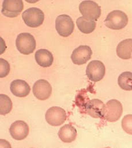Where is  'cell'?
<instances>
[{
    "mask_svg": "<svg viewBox=\"0 0 132 148\" xmlns=\"http://www.w3.org/2000/svg\"><path fill=\"white\" fill-rule=\"evenodd\" d=\"M106 26L114 30H120L128 24V16L122 11L115 10L111 12L104 20Z\"/></svg>",
    "mask_w": 132,
    "mask_h": 148,
    "instance_id": "1",
    "label": "cell"
},
{
    "mask_svg": "<svg viewBox=\"0 0 132 148\" xmlns=\"http://www.w3.org/2000/svg\"><path fill=\"white\" fill-rule=\"evenodd\" d=\"M16 45L18 51L24 55L33 53L36 49V42L34 37L29 33L19 34L16 40Z\"/></svg>",
    "mask_w": 132,
    "mask_h": 148,
    "instance_id": "2",
    "label": "cell"
},
{
    "mask_svg": "<svg viewBox=\"0 0 132 148\" xmlns=\"http://www.w3.org/2000/svg\"><path fill=\"white\" fill-rule=\"evenodd\" d=\"M22 18L27 26L36 28L40 26L44 20L43 12L37 8H31L22 14Z\"/></svg>",
    "mask_w": 132,
    "mask_h": 148,
    "instance_id": "3",
    "label": "cell"
},
{
    "mask_svg": "<svg viewBox=\"0 0 132 148\" xmlns=\"http://www.w3.org/2000/svg\"><path fill=\"white\" fill-rule=\"evenodd\" d=\"M79 9L83 17L93 20H97L101 14V9L99 5L93 1H83L79 6Z\"/></svg>",
    "mask_w": 132,
    "mask_h": 148,
    "instance_id": "4",
    "label": "cell"
},
{
    "mask_svg": "<svg viewBox=\"0 0 132 148\" xmlns=\"http://www.w3.org/2000/svg\"><path fill=\"white\" fill-rule=\"evenodd\" d=\"M122 112L123 108L121 102L116 99H111L105 105L103 118L109 122H116L121 118Z\"/></svg>",
    "mask_w": 132,
    "mask_h": 148,
    "instance_id": "5",
    "label": "cell"
},
{
    "mask_svg": "<svg viewBox=\"0 0 132 148\" xmlns=\"http://www.w3.org/2000/svg\"><path fill=\"white\" fill-rule=\"evenodd\" d=\"M55 28L58 33L62 37H67L72 34L74 29L72 19L67 14H62L57 17Z\"/></svg>",
    "mask_w": 132,
    "mask_h": 148,
    "instance_id": "6",
    "label": "cell"
},
{
    "mask_svg": "<svg viewBox=\"0 0 132 148\" xmlns=\"http://www.w3.org/2000/svg\"><path fill=\"white\" fill-rule=\"evenodd\" d=\"M24 9V3L21 0H5L2 3L1 13L10 18L17 17Z\"/></svg>",
    "mask_w": 132,
    "mask_h": 148,
    "instance_id": "7",
    "label": "cell"
},
{
    "mask_svg": "<svg viewBox=\"0 0 132 148\" xmlns=\"http://www.w3.org/2000/svg\"><path fill=\"white\" fill-rule=\"evenodd\" d=\"M67 115L65 110L59 107H52L45 114V119L51 126H58L66 121Z\"/></svg>",
    "mask_w": 132,
    "mask_h": 148,
    "instance_id": "8",
    "label": "cell"
},
{
    "mask_svg": "<svg viewBox=\"0 0 132 148\" xmlns=\"http://www.w3.org/2000/svg\"><path fill=\"white\" fill-rule=\"evenodd\" d=\"M86 73L88 78L94 82L101 80L105 75V67L99 60H93L88 64Z\"/></svg>",
    "mask_w": 132,
    "mask_h": 148,
    "instance_id": "9",
    "label": "cell"
},
{
    "mask_svg": "<svg viewBox=\"0 0 132 148\" xmlns=\"http://www.w3.org/2000/svg\"><path fill=\"white\" fill-rule=\"evenodd\" d=\"M92 54L93 51L90 47L80 45L74 50L71 58L75 64L82 65L91 59Z\"/></svg>",
    "mask_w": 132,
    "mask_h": 148,
    "instance_id": "10",
    "label": "cell"
},
{
    "mask_svg": "<svg viewBox=\"0 0 132 148\" xmlns=\"http://www.w3.org/2000/svg\"><path fill=\"white\" fill-rule=\"evenodd\" d=\"M52 90L51 84L44 79L37 80L33 86V93L34 97L41 101L48 99L51 95Z\"/></svg>",
    "mask_w": 132,
    "mask_h": 148,
    "instance_id": "11",
    "label": "cell"
},
{
    "mask_svg": "<svg viewBox=\"0 0 132 148\" xmlns=\"http://www.w3.org/2000/svg\"><path fill=\"white\" fill-rule=\"evenodd\" d=\"M30 129L26 122L23 121H17L13 123L9 129L12 137L16 140H23L27 138Z\"/></svg>",
    "mask_w": 132,
    "mask_h": 148,
    "instance_id": "12",
    "label": "cell"
},
{
    "mask_svg": "<svg viewBox=\"0 0 132 148\" xmlns=\"http://www.w3.org/2000/svg\"><path fill=\"white\" fill-rule=\"evenodd\" d=\"M85 109L86 112L93 118H103L105 105L98 99H94L86 103Z\"/></svg>",
    "mask_w": 132,
    "mask_h": 148,
    "instance_id": "13",
    "label": "cell"
},
{
    "mask_svg": "<svg viewBox=\"0 0 132 148\" xmlns=\"http://www.w3.org/2000/svg\"><path fill=\"white\" fill-rule=\"evenodd\" d=\"M10 89L14 95L19 98L27 97L31 91L30 85L25 80L20 79L13 80L10 84Z\"/></svg>",
    "mask_w": 132,
    "mask_h": 148,
    "instance_id": "14",
    "label": "cell"
},
{
    "mask_svg": "<svg viewBox=\"0 0 132 148\" xmlns=\"http://www.w3.org/2000/svg\"><path fill=\"white\" fill-rule=\"evenodd\" d=\"M35 60L37 63L43 67H50L54 62L52 54L45 49H40L35 53Z\"/></svg>",
    "mask_w": 132,
    "mask_h": 148,
    "instance_id": "15",
    "label": "cell"
},
{
    "mask_svg": "<svg viewBox=\"0 0 132 148\" xmlns=\"http://www.w3.org/2000/svg\"><path fill=\"white\" fill-rule=\"evenodd\" d=\"M59 138L65 143H71L75 140L77 136L76 129L71 125H65L62 126L59 132Z\"/></svg>",
    "mask_w": 132,
    "mask_h": 148,
    "instance_id": "16",
    "label": "cell"
},
{
    "mask_svg": "<svg viewBox=\"0 0 132 148\" xmlns=\"http://www.w3.org/2000/svg\"><path fill=\"white\" fill-rule=\"evenodd\" d=\"M117 54L119 58L128 60L131 58L132 54V39L128 38L120 42L117 47Z\"/></svg>",
    "mask_w": 132,
    "mask_h": 148,
    "instance_id": "17",
    "label": "cell"
},
{
    "mask_svg": "<svg viewBox=\"0 0 132 148\" xmlns=\"http://www.w3.org/2000/svg\"><path fill=\"white\" fill-rule=\"evenodd\" d=\"M76 25L79 31L85 34L92 33L96 27V23L94 20L87 19L83 17H80L77 19Z\"/></svg>",
    "mask_w": 132,
    "mask_h": 148,
    "instance_id": "18",
    "label": "cell"
},
{
    "mask_svg": "<svg viewBox=\"0 0 132 148\" xmlns=\"http://www.w3.org/2000/svg\"><path fill=\"white\" fill-rule=\"evenodd\" d=\"M119 86L125 91L132 90V73L126 71L121 74L118 79Z\"/></svg>",
    "mask_w": 132,
    "mask_h": 148,
    "instance_id": "19",
    "label": "cell"
},
{
    "mask_svg": "<svg viewBox=\"0 0 132 148\" xmlns=\"http://www.w3.org/2000/svg\"><path fill=\"white\" fill-rule=\"evenodd\" d=\"M12 102L10 98L5 94L0 95V113L5 115L9 113L12 109Z\"/></svg>",
    "mask_w": 132,
    "mask_h": 148,
    "instance_id": "20",
    "label": "cell"
},
{
    "mask_svg": "<svg viewBox=\"0 0 132 148\" xmlns=\"http://www.w3.org/2000/svg\"><path fill=\"white\" fill-rule=\"evenodd\" d=\"M122 127L128 134L132 135V114L125 115L122 120Z\"/></svg>",
    "mask_w": 132,
    "mask_h": 148,
    "instance_id": "21",
    "label": "cell"
},
{
    "mask_svg": "<svg viewBox=\"0 0 132 148\" xmlns=\"http://www.w3.org/2000/svg\"><path fill=\"white\" fill-rule=\"evenodd\" d=\"M0 77L6 76L10 71V65L9 63L3 59H0Z\"/></svg>",
    "mask_w": 132,
    "mask_h": 148,
    "instance_id": "22",
    "label": "cell"
}]
</instances>
